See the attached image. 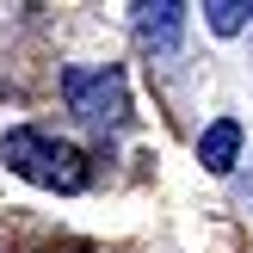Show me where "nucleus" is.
<instances>
[{"label":"nucleus","instance_id":"5","mask_svg":"<svg viewBox=\"0 0 253 253\" xmlns=\"http://www.w3.org/2000/svg\"><path fill=\"white\" fill-rule=\"evenodd\" d=\"M210 31H222V37H235V31H241V25L253 19V0H210Z\"/></svg>","mask_w":253,"mask_h":253},{"label":"nucleus","instance_id":"3","mask_svg":"<svg viewBox=\"0 0 253 253\" xmlns=\"http://www.w3.org/2000/svg\"><path fill=\"white\" fill-rule=\"evenodd\" d=\"M130 12H136V37H142V43H155L161 56L179 49V31H185V6L179 0H142V6H130Z\"/></svg>","mask_w":253,"mask_h":253},{"label":"nucleus","instance_id":"1","mask_svg":"<svg viewBox=\"0 0 253 253\" xmlns=\"http://www.w3.org/2000/svg\"><path fill=\"white\" fill-rule=\"evenodd\" d=\"M0 161L12 173H25L31 185H56V192H81L86 185V161L68 142H49L43 130H6L0 136Z\"/></svg>","mask_w":253,"mask_h":253},{"label":"nucleus","instance_id":"2","mask_svg":"<svg viewBox=\"0 0 253 253\" xmlns=\"http://www.w3.org/2000/svg\"><path fill=\"white\" fill-rule=\"evenodd\" d=\"M62 93H68V111L86 124H124L130 118V86H124L118 68H68Z\"/></svg>","mask_w":253,"mask_h":253},{"label":"nucleus","instance_id":"4","mask_svg":"<svg viewBox=\"0 0 253 253\" xmlns=\"http://www.w3.org/2000/svg\"><path fill=\"white\" fill-rule=\"evenodd\" d=\"M235 155H241V124H235V118L210 124L204 142H198V161H204L210 173H229V167H235Z\"/></svg>","mask_w":253,"mask_h":253}]
</instances>
